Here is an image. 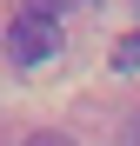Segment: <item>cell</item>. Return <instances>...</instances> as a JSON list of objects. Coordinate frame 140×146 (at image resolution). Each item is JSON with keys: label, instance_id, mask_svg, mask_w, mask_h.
<instances>
[{"label": "cell", "instance_id": "cell-1", "mask_svg": "<svg viewBox=\"0 0 140 146\" xmlns=\"http://www.w3.org/2000/svg\"><path fill=\"white\" fill-rule=\"evenodd\" d=\"M60 46H67V27H60V20L20 13L13 27H7V53H13V66H47Z\"/></svg>", "mask_w": 140, "mask_h": 146}, {"label": "cell", "instance_id": "cell-2", "mask_svg": "<svg viewBox=\"0 0 140 146\" xmlns=\"http://www.w3.org/2000/svg\"><path fill=\"white\" fill-rule=\"evenodd\" d=\"M133 66H140V33H127L113 46V73H133Z\"/></svg>", "mask_w": 140, "mask_h": 146}, {"label": "cell", "instance_id": "cell-3", "mask_svg": "<svg viewBox=\"0 0 140 146\" xmlns=\"http://www.w3.org/2000/svg\"><path fill=\"white\" fill-rule=\"evenodd\" d=\"M67 7H74V0H27V7H20V13H40V20H60Z\"/></svg>", "mask_w": 140, "mask_h": 146}, {"label": "cell", "instance_id": "cell-4", "mask_svg": "<svg viewBox=\"0 0 140 146\" xmlns=\"http://www.w3.org/2000/svg\"><path fill=\"white\" fill-rule=\"evenodd\" d=\"M27 146H80V139H74V133H33Z\"/></svg>", "mask_w": 140, "mask_h": 146}, {"label": "cell", "instance_id": "cell-5", "mask_svg": "<svg viewBox=\"0 0 140 146\" xmlns=\"http://www.w3.org/2000/svg\"><path fill=\"white\" fill-rule=\"evenodd\" d=\"M127 146H140V119H133V133H127Z\"/></svg>", "mask_w": 140, "mask_h": 146}]
</instances>
